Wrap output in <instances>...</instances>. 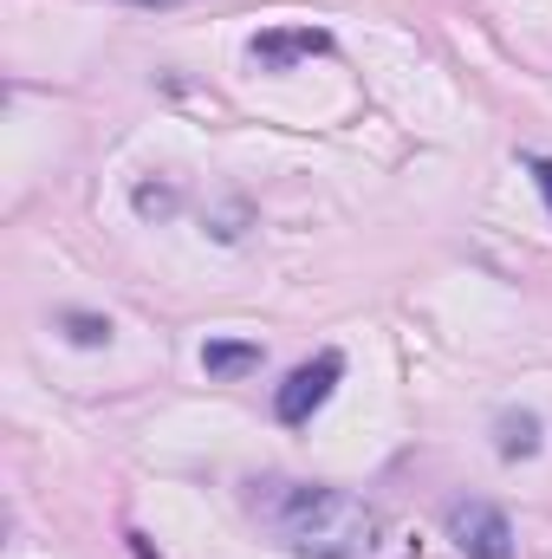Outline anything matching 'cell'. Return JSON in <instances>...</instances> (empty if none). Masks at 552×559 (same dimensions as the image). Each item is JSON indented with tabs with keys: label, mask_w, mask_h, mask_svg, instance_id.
<instances>
[{
	"label": "cell",
	"mask_w": 552,
	"mask_h": 559,
	"mask_svg": "<svg viewBox=\"0 0 552 559\" xmlns=\"http://www.w3.org/2000/svg\"><path fill=\"white\" fill-rule=\"evenodd\" d=\"M241 501H248L254 527L292 559H371L384 540V514L345 488H325V481L261 475V481H248Z\"/></svg>",
	"instance_id": "6da1fadb"
},
{
	"label": "cell",
	"mask_w": 552,
	"mask_h": 559,
	"mask_svg": "<svg viewBox=\"0 0 552 559\" xmlns=\"http://www.w3.org/2000/svg\"><path fill=\"white\" fill-rule=\"evenodd\" d=\"M442 527L468 559H514V521L494 501H455L442 514Z\"/></svg>",
	"instance_id": "7a4b0ae2"
},
{
	"label": "cell",
	"mask_w": 552,
	"mask_h": 559,
	"mask_svg": "<svg viewBox=\"0 0 552 559\" xmlns=\"http://www.w3.org/2000/svg\"><path fill=\"white\" fill-rule=\"evenodd\" d=\"M338 378H345V358L338 352H319V358H305L286 384L274 391V417L286 429H299V423H312V411H325V397L338 391Z\"/></svg>",
	"instance_id": "3957f363"
},
{
	"label": "cell",
	"mask_w": 552,
	"mask_h": 559,
	"mask_svg": "<svg viewBox=\"0 0 552 559\" xmlns=\"http://www.w3.org/2000/svg\"><path fill=\"white\" fill-rule=\"evenodd\" d=\"M254 66H267V72H286V66H299V59H319V52H332V33L325 26H274V33H254Z\"/></svg>",
	"instance_id": "277c9868"
},
{
	"label": "cell",
	"mask_w": 552,
	"mask_h": 559,
	"mask_svg": "<svg viewBox=\"0 0 552 559\" xmlns=\"http://www.w3.org/2000/svg\"><path fill=\"white\" fill-rule=\"evenodd\" d=\"M254 365H261V345H248V338H208L202 345V371L208 378H241Z\"/></svg>",
	"instance_id": "5b68a950"
},
{
	"label": "cell",
	"mask_w": 552,
	"mask_h": 559,
	"mask_svg": "<svg viewBox=\"0 0 552 559\" xmlns=\"http://www.w3.org/2000/svg\"><path fill=\"white\" fill-rule=\"evenodd\" d=\"M533 449H540V417H533V411H507V417H501V455L520 462V455H533Z\"/></svg>",
	"instance_id": "8992f818"
},
{
	"label": "cell",
	"mask_w": 552,
	"mask_h": 559,
	"mask_svg": "<svg viewBox=\"0 0 552 559\" xmlns=\"http://www.w3.org/2000/svg\"><path fill=\"white\" fill-rule=\"evenodd\" d=\"M59 325L72 332V345H105L111 338V319H98V312H65Z\"/></svg>",
	"instance_id": "52a82bcc"
},
{
	"label": "cell",
	"mask_w": 552,
	"mask_h": 559,
	"mask_svg": "<svg viewBox=\"0 0 552 559\" xmlns=\"http://www.w3.org/2000/svg\"><path fill=\"white\" fill-rule=\"evenodd\" d=\"M169 209H176V189H149V182L137 189V215H169Z\"/></svg>",
	"instance_id": "ba28073f"
},
{
	"label": "cell",
	"mask_w": 552,
	"mask_h": 559,
	"mask_svg": "<svg viewBox=\"0 0 552 559\" xmlns=\"http://www.w3.org/2000/svg\"><path fill=\"white\" fill-rule=\"evenodd\" d=\"M527 169H533V182H540V195H547V209H552V156H527Z\"/></svg>",
	"instance_id": "9c48e42d"
},
{
	"label": "cell",
	"mask_w": 552,
	"mask_h": 559,
	"mask_svg": "<svg viewBox=\"0 0 552 559\" xmlns=\"http://www.w3.org/2000/svg\"><path fill=\"white\" fill-rule=\"evenodd\" d=\"M131 7H176V0H131Z\"/></svg>",
	"instance_id": "30bf717a"
}]
</instances>
